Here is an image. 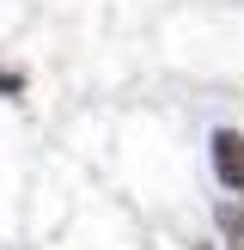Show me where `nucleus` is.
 Here are the masks:
<instances>
[{"mask_svg": "<svg viewBox=\"0 0 244 250\" xmlns=\"http://www.w3.org/2000/svg\"><path fill=\"white\" fill-rule=\"evenodd\" d=\"M207 159H214V177L244 202V134L238 128H214L207 134Z\"/></svg>", "mask_w": 244, "mask_h": 250, "instance_id": "f257e3e1", "label": "nucleus"}, {"mask_svg": "<svg viewBox=\"0 0 244 250\" xmlns=\"http://www.w3.org/2000/svg\"><path fill=\"white\" fill-rule=\"evenodd\" d=\"M214 220H220V232H226V244H232V250H244V202H220V208H214Z\"/></svg>", "mask_w": 244, "mask_h": 250, "instance_id": "f03ea898", "label": "nucleus"}, {"mask_svg": "<svg viewBox=\"0 0 244 250\" xmlns=\"http://www.w3.org/2000/svg\"><path fill=\"white\" fill-rule=\"evenodd\" d=\"M24 92V73H12V67H0V98H19Z\"/></svg>", "mask_w": 244, "mask_h": 250, "instance_id": "7ed1b4c3", "label": "nucleus"}]
</instances>
